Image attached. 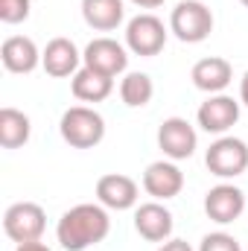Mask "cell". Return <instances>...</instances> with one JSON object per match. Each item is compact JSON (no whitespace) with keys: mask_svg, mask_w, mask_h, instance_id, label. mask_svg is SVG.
<instances>
[{"mask_svg":"<svg viewBox=\"0 0 248 251\" xmlns=\"http://www.w3.org/2000/svg\"><path fill=\"white\" fill-rule=\"evenodd\" d=\"M47 228V213L41 204L35 201H15L6 207L3 213V231L12 243H32V240H41Z\"/></svg>","mask_w":248,"mask_h":251,"instance_id":"obj_5","label":"cell"},{"mask_svg":"<svg viewBox=\"0 0 248 251\" xmlns=\"http://www.w3.org/2000/svg\"><path fill=\"white\" fill-rule=\"evenodd\" d=\"M155 97V82L149 73H125L120 82V100L128 108H143Z\"/></svg>","mask_w":248,"mask_h":251,"instance_id":"obj_20","label":"cell"},{"mask_svg":"<svg viewBox=\"0 0 248 251\" xmlns=\"http://www.w3.org/2000/svg\"><path fill=\"white\" fill-rule=\"evenodd\" d=\"M111 234V216L108 207L99 201H85L70 210H64L59 225H56V240L62 243L64 251H85L97 243H102Z\"/></svg>","mask_w":248,"mask_h":251,"instance_id":"obj_1","label":"cell"},{"mask_svg":"<svg viewBox=\"0 0 248 251\" xmlns=\"http://www.w3.org/2000/svg\"><path fill=\"white\" fill-rule=\"evenodd\" d=\"M158 251H193V246H190L187 240H173V237H170L167 243L158 246Z\"/></svg>","mask_w":248,"mask_h":251,"instance_id":"obj_23","label":"cell"},{"mask_svg":"<svg viewBox=\"0 0 248 251\" xmlns=\"http://www.w3.org/2000/svg\"><path fill=\"white\" fill-rule=\"evenodd\" d=\"M32 134V123L18 108H0V146L3 149H21Z\"/></svg>","mask_w":248,"mask_h":251,"instance_id":"obj_19","label":"cell"},{"mask_svg":"<svg viewBox=\"0 0 248 251\" xmlns=\"http://www.w3.org/2000/svg\"><path fill=\"white\" fill-rule=\"evenodd\" d=\"M167 26L161 18H155L152 12H140L134 15L128 24H125V47L134 53V56H143V59H152L164 50L167 44Z\"/></svg>","mask_w":248,"mask_h":251,"instance_id":"obj_4","label":"cell"},{"mask_svg":"<svg viewBox=\"0 0 248 251\" xmlns=\"http://www.w3.org/2000/svg\"><path fill=\"white\" fill-rule=\"evenodd\" d=\"M196 120L198 126L207 131V134H225L228 128H234L240 120V102L228 94H210L198 111H196Z\"/></svg>","mask_w":248,"mask_h":251,"instance_id":"obj_8","label":"cell"},{"mask_svg":"<svg viewBox=\"0 0 248 251\" xmlns=\"http://www.w3.org/2000/svg\"><path fill=\"white\" fill-rule=\"evenodd\" d=\"M79 64H82V53L70 38H53L41 50V67L53 79H67V76L73 79L79 73Z\"/></svg>","mask_w":248,"mask_h":251,"instance_id":"obj_14","label":"cell"},{"mask_svg":"<svg viewBox=\"0 0 248 251\" xmlns=\"http://www.w3.org/2000/svg\"><path fill=\"white\" fill-rule=\"evenodd\" d=\"M0 62L9 73H32L41 64V50L26 35H9L0 47Z\"/></svg>","mask_w":248,"mask_h":251,"instance_id":"obj_16","label":"cell"},{"mask_svg":"<svg viewBox=\"0 0 248 251\" xmlns=\"http://www.w3.org/2000/svg\"><path fill=\"white\" fill-rule=\"evenodd\" d=\"M240 102L248 108V70L243 73V79H240Z\"/></svg>","mask_w":248,"mask_h":251,"instance_id":"obj_25","label":"cell"},{"mask_svg":"<svg viewBox=\"0 0 248 251\" xmlns=\"http://www.w3.org/2000/svg\"><path fill=\"white\" fill-rule=\"evenodd\" d=\"M170 32L184 44H201L213 32V12L201 0H181L170 15Z\"/></svg>","mask_w":248,"mask_h":251,"instance_id":"obj_3","label":"cell"},{"mask_svg":"<svg viewBox=\"0 0 248 251\" xmlns=\"http://www.w3.org/2000/svg\"><path fill=\"white\" fill-rule=\"evenodd\" d=\"M240 3H243V6H246V9H248V0H240Z\"/></svg>","mask_w":248,"mask_h":251,"instance_id":"obj_27","label":"cell"},{"mask_svg":"<svg viewBox=\"0 0 248 251\" xmlns=\"http://www.w3.org/2000/svg\"><path fill=\"white\" fill-rule=\"evenodd\" d=\"M158 146L170 161H187L198 146V134L184 117H167L158 128Z\"/></svg>","mask_w":248,"mask_h":251,"instance_id":"obj_7","label":"cell"},{"mask_svg":"<svg viewBox=\"0 0 248 251\" xmlns=\"http://www.w3.org/2000/svg\"><path fill=\"white\" fill-rule=\"evenodd\" d=\"M143 190L155 199V201H167L175 199L184 190V173L175 167V161H155L146 167L143 173Z\"/></svg>","mask_w":248,"mask_h":251,"instance_id":"obj_13","label":"cell"},{"mask_svg":"<svg viewBox=\"0 0 248 251\" xmlns=\"http://www.w3.org/2000/svg\"><path fill=\"white\" fill-rule=\"evenodd\" d=\"M15 251H53L50 246H44L41 240H32V243H21Z\"/></svg>","mask_w":248,"mask_h":251,"instance_id":"obj_24","label":"cell"},{"mask_svg":"<svg viewBox=\"0 0 248 251\" xmlns=\"http://www.w3.org/2000/svg\"><path fill=\"white\" fill-rule=\"evenodd\" d=\"M59 131H62V140L70 143L73 149H94L105 137V120L99 111L88 105H73L62 114Z\"/></svg>","mask_w":248,"mask_h":251,"instance_id":"obj_2","label":"cell"},{"mask_svg":"<svg viewBox=\"0 0 248 251\" xmlns=\"http://www.w3.org/2000/svg\"><path fill=\"white\" fill-rule=\"evenodd\" d=\"M198 251H243V246H240L231 234H225V231H213V234L201 237Z\"/></svg>","mask_w":248,"mask_h":251,"instance_id":"obj_22","label":"cell"},{"mask_svg":"<svg viewBox=\"0 0 248 251\" xmlns=\"http://www.w3.org/2000/svg\"><path fill=\"white\" fill-rule=\"evenodd\" d=\"M70 91H73V97L82 100V102H102V100H108L111 91H114V76H105V73H99V70L82 64L79 73L70 79Z\"/></svg>","mask_w":248,"mask_h":251,"instance_id":"obj_17","label":"cell"},{"mask_svg":"<svg viewBox=\"0 0 248 251\" xmlns=\"http://www.w3.org/2000/svg\"><path fill=\"white\" fill-rule=\"evenodd\" d=\"M204 164L216 178H237L248 170V143L240 137L222 134L219 140L210 143Z\"/></svg>","mask_w":248,"mask_h":251,"instance_id":"obj_6","label":"cell"},{"mask_svg":"<svg viewBox=\"0 0 248 251\" xmlns=\"http://www.w3.org/2000/svg\"><path fill=\"white\" fill-rule=\"evenodd\" d=\"M190 79L204 94H222L234 82V67L222 56H207V59H198V62L193 64Z\"/></svg>","mask_w":248,"mask_h":251,"instance_id":"obj_15","label":"cell"},{"mask_svg":"<svg viewBox=\"0 0 248 251\" xmlns=\"http://www.w3.org/2000/svg\"><path fill=\"white\" fill-rule=\"evenodd\" d=\"M246 210V193L234 184H216L204 196V213L216 225H231Z\"/></svg>","mask_w":248,"mask_h":251,"instance_id":"obj_10","label":"cell"},{"mask_svg":"<svg viewBox=\"0 0 248 251\" xmlns=\"http://www.w3.org/2000/svg\"><path fill=\"white\" fill-rule=\"evenodd\" d=\"M82 18L97 32H114L125 18L123 0H82Z\"/></svg>","mask_w":248,"mask_h":251,"instance_id":"obj_18","label":"cell"},{"mask_svg":"<svg viewBox=\"0 0 248 251\" xmlns=\"http://www.w3.org/2000/svg\"><path fill=\"white\" fill-rule=\"evenodd\" d=\"M134 6H140V9H158V6H164V0H131Z\"/></svg>","mask_w":248,"mask_h":251,"instance_id":"obj_26","label":"cell"},{"mask_svg":"<svg viewBox=\"0 0 248 251\" xmlns=\"http://www.w3.org/2000/svg\"><path fill=\"white\" fill-rule=\"evenodd\" d=\"M32 0H0V21L3 24H24L29 18Z\"/></svg>","mask_w":248,"mask_h":251,"instance_id":"obj_21","label":"cell"},{"mask_svg":"<svg viewBox=\"0 0 248 251\" xmlns=\"http://www.w3.org/2000/svg\"><path fill=\"white\" fill-rule=\"evenodd\" d=\"M140 199V187L123 173H108L97 181V201L108 210H131Z\"/></svg>","mask_w":248,"mask_h":251,"instance_id":"obj_11","label":"cell"},{"mask_svg":"<svg viewBox=\"0 0 248 251\" xmlns=\"http://www.w3.org/2000/svg\"><path fill=\"white\" fill-rule=\"evenodd\" d=\"M82 64L105 76H120L128 67V47H123L114 38H94L82 53Z\"/></svg>","mask_w":248,"mask_h":251,"instance_id":"obj_9","label":"cell"},{"mask_svg":"<svg viewBox=\"0 0 248 251\" xmlns=\"http://www.w3.org/2000/svg\"><path fill=\"white\" fill-rule=\"evenodd\" d=\"M173 228H175L173 213L161 201H146L134 210V231L146 243H167L173 237Z\"/></svg>","mask_w":248,"mask_h":251,"instance_id":"obj_12","label":"cell"}]
</instances>
